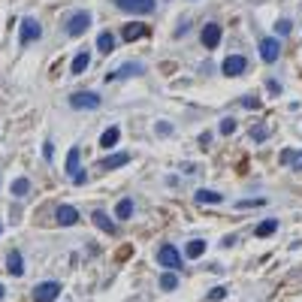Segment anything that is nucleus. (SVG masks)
Here are the masks:
<instances>
[{"instance_id": "1", "label": "nucleus", "mask_w": 302, "mask_h": 302, "mask_svg": "<svg viewBox=\"0 0 302 302\" xmlns=\"http://www.w3.org/2000/svg\"><path fill=\"white\" fill-rule=\"evenodd\" d=\"M36 39H42L39 21H36V18H21V21H18V45H30V42H36Z\"/></svg>"}, {"instance_id": "2", "label": "nucleus", "mask_w": 302, "mask_h": 302, "mask_svg": "<svg viewBox=\"0 0 302 302\" xmlns=\"http://www.w3.org/2000/svg\"><path fill=\"white\" fill-rule=\"evenodd\" d=\"M88 27H91V12H85V9L73 12V15L67 18V24H64L67 36H85V30H88Z\"/></svg>"}, {"instance_id": "3", "label": "nucleus", "mask_w": 302, "mask_h": 302, "mask_svg": "<svg viewBox=\"0 0 302 302\" xmlns=\"http://www.w3.org/2000/svg\"><path fill=\"white\" fill-rule=\"evenodd\" d=\"M157 263H160V266H166V272L182 269V254H178V248H175V245H169V242H163V245L157 248Z\"/></svg>"}, {"instance_id": "4", "label": "nucleus", "mask_w": 302, "mask_h": 302, "mask_svg": "<svg viewBox=\"0 0 302 302\" xmlns=\"http://www.w3.org/2000/svg\"><path fill=\"white\" fill-rule=\"evenodd\" d=\"M115 6L130 15H151L157 9V0H115Z\"/></svg>"}, {"instance_id": "5", "label": "nucleus", "mask_w": 302, "mask_h": 302, "mask_svg": "<svg viewBox=\"0 0 302 302\" xmlns=\"http://www.w3.org/2000/svg\"><path fill=\"white\" fill-rule=\"evenodd\" d=\"M142 73H145V64H142V61H127V64H121L118 70L106 73V82H115V79H130V76H142Z\"/></svg>"}, {"instance_id": "6", "label": "nucleus", "mask_w": 302, "mask_h": 302, "mask_svg": "<svg viewBox=\"0 0 302 302\" xmlns=\"http://www.w3.org/2000/svg\"><path fill=\"white\" fill-rule=\"evenodd\" d=\"M70 106H73V109H100V106H103V97L94 94V91H79V94L70 97Z\"/></svg>"}, {"instance_id": "7", "label": "nucleus", "mask_w": 302, "mask_h": 302, "mask_svg": "<svg viewBox=\"0 0 302 302\" xmlns=\"http://www.w3.org/2000/svg\"><path fill=\"white\" fill-rule=\"evenodd\" d=\"M30 296H33V302H54L61 296V284L57 281H42L30 290Z\"/></svg>"}, {"instance_id": "8", "label": "nucleus", "mask_w": 302, "mask_h": 302, "mask_svg": "<svg viewBox=\"0 0 302 302\" xmlns=\"http://www.w3.org/2000/svg\"><path fill=\"white\" fill-rule=\"evenodd\" d=\"M260 57H263L266 64H275V61L281 57V42H278V36H263V39H260Z\"/></svg>"}, {"instance_id": "9", "label": "nucleus", "mask_w": 302, "mask_h": 302, "mask_svg": "<svg viewBox=\"0 0 302 302\" xmlns=\"http://www.w3.org/2000/svg\"><path fill=\"white\" fill-rule=\"evenodd\" d=\"M221 70H224V76H230V79H236V76H242L245 70H248V61L242 57V54H230L224 64H221Z\"/></svg>"}, {"instance_id": "10", "label": "nucleus", "mask_w": 302, "mask_h": 302, "mask_svg": "<svg viewBox=\"0 0 302 302\" xmlns=\"http://www.w3.org/2000/svg\"><path fill=\"white\" fill-rule=\"evenodd\" d=\"M200 39H203L206 48H218V42H221V24L209 21V24L203 27V33H200Z\"/></svg>"}, {"instance_id": "11", "label": "nucleus", "mask_w": 302, "mask_h": 302, "mask_svg": "<svg viewBox=\"0 0 302 302\" xmlns=\"http://www.w3.org/2000/svg\"><path fill=\"white\" fill-rule=\"evenodd\" d=\"M130 163V154L127 151H121V154H109V157H103L100 163H97V169H118V166H127Z\"/></svg>"}, {"instance_id": "12", "label": "nucleus", "mask_w": 302, "mask_h": 302, "mask_svg": "<svg viewBox=\"0 0 302 302\" xmlns=\"http://www.w3.org/2000/svg\"><path fill=\"white\" fill-rule=\"evenodd\" d=\"M54 218H57V224H61V227H73V224L79 221V212H76L73 206H57Z\"/></svg>"}, {"instance_id": "13", "label": "nucleus", "mask_w": 302, "mask_h": 302, "mask_svg": "<svg viewBox=\"0 0 302 302\" xmlns=\"http://www.w3.org/2000/svg\"><path fill=\"white\" fill-rule=\"evenodd\" d=\"M91 221H94V224H97V227H100L103 233H109V236H115V233H118V227H115V221H112V218H109L106 212H100V209H97V212L91 215Z\"/></svg>"}, {"instance_id": "14", "label": "nucleus", "mask_w": 302, "mask_h": 302, "mask_svg": "<svg viewBox=\"0 0 302 302\" xmlns=\"http://www.w3.org/2000/svg\"><path fill=\"white\" fill-rule=\"evenodd\" d=\"M6 272H9V275H15V278H21V275H24V260H21V251H9V257H6Z\"/></svg>"}, {"instance_id": "15", "label": "nucleus", "mask_w": 302, "mask_h": 302, "mask_svg": "<svg viewBox=\"0 0 302 302\" xmlns=\"http://www.w3.org/2000/svg\"><path fill=\"white\" fill-rule=\"evenodd\" d=\"M118 139H121V130L112 124V127H106V130H103V136H100V145L109 151V148H115V145H118Z\"/></svg>"}, {"instance_id": "16", "label": "nucleus", "mask_w": 302, "mask_h": 302, "mask_svg": "<svg viewBox=\"0 0 302 302\" xmlns=\"http://www.w3.org/2000/svg\"><path fill=\"white\" fill-rule=\"evenodd\" d=\"M79 157H82V151H79V148L73 145V148H70V154H67V163H64V172H67L70 178H73V175H76V172L82 169V166H79Z\"/></svg>"}, {"instance_id": "17", "label": "nucleus", "mask_w": 302, "mask_h": 302, "mask_svg": "<svg viewBox=\"0 0 302 302\" xmlns=\"http://www.w3.org/2000/svg\"><path fill=\"white\" fill-rule=\"evenodd\" d=\"M197 203H200V206H206V203H209V206H218V203H224V194L200 188V191H197Z\"/></svg>"}, {"instance_id": "18", "label": "nucleus", "mask_w": 302, "mask_h": 302, "mask_svg": "<svg viewBox=\"0 0 302 302\" xmlns=\"http://www.w3.org/2000/svg\"><path fill=\"white\" fill-rule=\"evenodd\" d=\"M88 67H91V54H88V51H79V54L73 57V67H70V73H73V76H82Z\"/></svg>"}, {"instance_id": "19", "label": "nucleus", "mask_w": 302, "mask_h": 302, "mask_svg": "<svg viewBox=\"0 0 302 302\" xmlns=\"http://www.w3.org/2000/svg\"><path fill=\"white\" fill-rule=\"evenodd\" d=\"M142 36H148V24H127V27H124V39H127V42L142 39Z\"/></svg>"}, {"instance_id": "20", "label": "nucleus", "mask_w": 302, "mask_h": 302, "mask_svg": "<svg viewBox=\"0 0 302 302\" xmlns=\"http://www.w3.org/2000/svg\"><path fill=\"white\" fill-rule=\"evenodd\" d=\"M97 48H100L103 54H112V51H115V36H112L109 30H103V33L97 36Z\"/></svg>"}, {"instance_id": "21", "label": "nucleus", "mask_w": 302, "mask_h": 302, "mask_svg": "<svg viewBox=\"0 0 302 302\" xmlns=\"http://www.w3.org/2000/svg\"><path fill=\"white\" fill-rule=\"evenodd\" d=\"M185 254H188L191 260H197V257H203V254H206V242H203V239H191V242L185 245Z\"/></svg>"}, {"instance_id": "22", "label": "nucleus", "mask_w": 302, "mask_h": 302, "mask_svg": "<svg viewBox=\"0 0 302 302\" xmlns=\"http://www.w3.org/2000/svg\"><path fill=\"white\" fill-rule=\"evenodd\" d=\"M27 194H30V178H15V182H12V197H15V200H24Z\"/></svg>"}, {"instance_id": "23", "label": "nucleus", "mask_w": 302, "mask_h": 302, "mask_svg": "<svg viewBox=\"0 0 302 302\" xmlns=\"http://www.w3.org/2000/svg\"><path fill=\"white\" fill-rule=\"evenodd\" d=\"M275 230H278V218H269V221H263L254 233H257V239H266V236H272Z\"/></svg>"}, {"instance_id": "24", "label": "nucleus", "mask_w": 302, "mask_h": 302, "mask_svg": "<svg viewBox=\"0 0 302 302\" xmlns=\"http://www.w3.org/2000/svg\"><path fill=\"white\" fill-rule=\"evenodd\" d=\"M130 215H133V200H121V203L115 206V218H118V221H127Z\"/></svg>"}, {"instance_id": "25", "label": "nucleus", "mask_w": 302, "mask_h": 302, "mask_svg": "<svg viewBox=\"0 0 302 302\" xmlns=\"http://www.w3.org/2000/svg\"><path fill=\"white\" fill-rule=\"evenodd\" d=\"M175 287H178V275H175V272H163V275H160V290L169 293V290H175Z\"/></svg>"}, {"instance_id": "26", "label": "nucleus", "mask_w": 302, "mask_h": 302, "mask_svg": "<svg viewBox=\"0 0 302 302\" xmlns=\"http://www.w3.org/2000/svg\"><path fill=\"white\" fill-rule=\"evenodd\" d=\"M266 139H269V127H266V124L251 127V142H266Z\"/></svg>"}, {"instance_id": "27", "label": "nucleus", "mask_w": 302, "mask_h": 302, "mask_svg": "<svg viewBox=\"0 0 302 302\" xmlns=\"http://www.w3.org/2000/svg\"><path fill=\"white\" fill-rule=\"evenodd\" d=\"M290 30H293V21H290V18H281V21H275V33H278V36H287Z\"/></svg>"}, {"instance_id": "28", "label": "nucleus", "mask_w": 302, "mask_h": 302, "mask_svg": "<svg viewBox=\"0 0 302 302\" xmlns=\"http://www.w3.org/2000/svg\"><path fill=\"white\" fill-rule=\"evenodd\" d=\"M206 296H209V302H221V299H227V287H212V290H209Z\"/></svg>"}, {"instance_id": "29", "label": "nucleus", "mask_w": 302, "mask_h": 302, "mask_svg": "<svg viewBox=\"0 0 302 302\" xmlns=\"http://www.w3.org/2000/svg\"><path fill=\"white\" fill-rule=\"evenodd\" d=\"M221 133H224V136L236 133V118H224V121H221Z\"/></svg>"}, {"instance_id": "30", "label": "nucleus", "mask_w": 302, "mask_h": 302, "mask_svg": "<svg viewBox=\"0 0 302 302\" xmlns=\"http://www.w3.org/2000/svg\"><path fill=\"white\" fill-rule=\"evenodd\" d=\"M242 106L245 109H260L263 103H260V97H242Z\"/></svg>"}, {"instance_id": "31", "label": "nucleus", "mask_w": 302, "mask_h": 302, "mask_svg": "<svg viewBox=\"0 0 302 302\" xmlns=\"http://www.w3.org/2000/svg\"><path fill=\"white\" fill-rule=\"evenodd\" d=\"M154 130H157V136H169V133H172V124H169V121H157Z\"/></svg>"}, {"instance_id": "32", "label": "nucleus", "mask_w": 302, "mask_h": 302, "mask_svg": "<svg viewBox=\"0 0 302 302\" xmlns=\"http://www.w3.org/2000/svg\"><path fill=\"white\" fill-rule=\"evenodd\" d=\"M266 88H269V94H275V97L284 91V88H281V82H275V79H269V82H266Z\"/></svg>"}, {"instance_id": "33", "label": "nucleus", "mask_w": 302, "mask_h": 302, "mask_svg": "<svg viewBox=\"0 0 302 302\" xmlns=\"http://www.w3.org/2000/svg\"><path fill=\"white\" fill-rule=\"evenodd\" d=\"M42 157H45V160L54 157V142H42Z\"/></svg>"}, {"instance_id": "34", "label": "nucleus", "mask_w": 302, "mask_h": 302, "mask_svg": "<svg viewBox=\"0 0 302 302\" xmlns=\"http://www.w3.org/2000/svg\"><path fill=\"white\" fill-rule=\"evenodd\" d=\"M263 203H266V200H242L239 209H251V206H263Z\"/></svg>"}, {"instance_id": "35", "label": "nucleus", "mask_w": 302, "mask_h": 302, "mask_svg": "<svg viewBox=\"0 0 302 302\" xmlns=\"http://www.w3.org/2000/svg\"><path fill=\"white\" fill-rule=\"evenodd\" d=\"M88 182V175H85V169H79L76 175H73V185H85Z\"/></svg>"}, {"instance_id": "36", "label": "nucleus", "mask_w": 302, "mask_h": 302, "mask_svg": "<svg viewBox=\"0 0 302 302\" xmlns=\"http://www.w3.org/2000/svg\"><path fill=\"white\" fill-rule=\"evenodd\" d=\"M209 142H212V133H209V130H206V133H203V136H200V145H203V148H206V145H209Z\"/></svg>"}, {"instance_id": "37", "label": "nucleus", "mask_w": 302, "mask_h": 302, "mask_svg": "<svg viewBox=\"0 0 302 302\" xmlns=\"http://www.w3.org/2000/svg\"><path fill=\"white\" fill-rule=\"evenodd\" d=\"M293 157H296V151H284V154H281L284 163H293Z\"/></svg>"}, {"instance_id": "38", "label": "nucleus", "mask_w": 302, "mask_h": 302, "mask_svg": "<svg viewBox=\"0 0 302 302\" xmlns=\"http://www.w3.org/2000/svg\"><path fill=\"white\" fill-rule=\"evenodd\" d=\"M293 169H296V172H302V151L293 157Z\"/></svg>"}, {"instance_id": "39", "label": "nucleus", "mask_w": 302, "mask_h": 302, "mask_svg": "<svg viewBox=\"0 0 302 302\" xmlns=\"http://www.w3.org/2000/svg\"><path fill=\"white\" fill-rule=\"evenodd\" d=\"M221 245H224V248H233V245H236V236H227V239H224Z\"/></svg>"}, {"instance_id": "40", "label": "nucleus", "mask_w": 302, "mask_h": 302, "mask_svg": "<svg viewBox=\"0 0 302 302\" xmlns=\"http://www.w3.org/2000/svg\"><path fill=\"white\" fill-rule=\"evenodd\" d=\"M3 296H6V287H3V284H0V302H3Z\"/></svg>"}, {"instance_id": "41", "label": "nucleus", "mask_w": 302, "mask_h": 302, "mask_svg": "<svg viewBox=\"0 0 302 302\" xmlns=\"http://www.w3.org/2000/svg\"><path fill=\"white\" fill-rule=\"evenodd\" d=\"M0 233H3V221H0Z\"/></svg>"}]
</instances>
